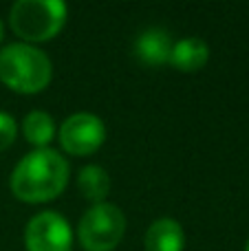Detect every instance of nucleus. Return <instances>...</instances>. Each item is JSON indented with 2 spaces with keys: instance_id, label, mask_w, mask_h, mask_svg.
<instances>
[{
  "instance_id": "nucleus-1",
  "label": "nucleus",
  "mask_w": 249,
  "mask_h": 251,
  "mask_svg": "<svg viewBox=\"0 0 249 251\" xmlns=\"http://www.w3.org/2000/svg\"><path fill=\"white\" fill-rule=\"evenodd\" d=\"M11 192L25 203H44L64 192L69 163L53 148H35L25 154L11 172Z\"/></svg>"
},
{
  "instance_id": "nucleus-2",
  "label": "nucleus",
  "mask_w": 249,
  "mask_h": 251,
  "mask_svg": "<svg viewBox=\"0 0 249 251\" xmlns=\"http://www.w3.org/2000/svg\"><path fill=\"white\" fill-rule=\"evenodd\" d=\"M53 66L42 49L13 42L0 51V79L16 93H40L49 86Z\"/></svg>"
},
{
  "instance_id": "nucleus-3",
  "label": "nucleus",
  "mask_w": 249,
  "mask_h": 251,
  "mask_svg": "<svg viewBox=\"0 0 249 251\" xmlns=\"http://www.w3.org/2000/svg\"><path fill=\"white\" fill-rule=\"evenodd\" d=\"M16 35L31 42H44L60 33L66 22V4L62 0H18L9 13Z\"/></svg>"
},
{
  "instance_id": "nucleus-4",
  "label": "nucleus",
  "mask_w": 249,
  "mask_h": 251,
  "mask_svg": "<svg viewBox=\"0 0 249 251\" xmlns=\"http://www.w3.org/2000/svg\"><path fill=\"white\" fill-rule=\"evenodd\" d=\"M126 234V216L113 203H97L84 212L77 238L86 251H113Z\"/></svg>"
},
{
  "instance_id": "nucleus-5",
  "label": "nucleus",
  "mask_w": 249,
  "mask_h": 251,
  "mask_svg": "<svg viewBox=\"0 0 249 251\" xmlns=\"http://www.w3.org/2000/svg\"><path fill=\"white\" fill-rule=\"evenodd\" d=\"M25 245L26 251H71L73 231L62 214L44 209L26 223Z\"/></svg>"
},
{
  "instance_id": "nucleus-6",
  "label": "nucleus",
  "mask_w": 249,
  "mask_h": 251,
  "mask_svg": "<svg viewBox=\"0 0 249 251\" xmlns=\"http://www.w3.org/2000/svg\"><path fill=\"white\" fill-rule=\"evenodd\" d=\"M106 139V126L93 113H73L60 126V143L69 154L86 156L100 150Z\"/></svg>"
},
{
  "instance_id": "nucleus-7",
  "label": "nucleus",
  "mask_w": 249,
  "mask_h": 251,
  "mask_svg": "<svg viewBox=\"0 0 249 251\" xmlns=\"http://www.w3.org/2000/svg\"><path fill=\"white\" fill-rule=\"evenodd\" d=\"M172 38L161 26H150L141 31L135 40V55L141 64L146 66H159L170 62L172 53Z\"/></svg>"
},
{
  "instance_id": "nucleus-8",
  "label": "nucleus",
  "mask_w": 249,
  "mask_h": 251,
  "mask_svg": "<svg viewBox=\"0 0 249 251\" xmlns=\"http://www.w3.org/2000/svg\"><path fill=\"white\" fill-rule=\"evenodd\" d=\"M207 60H210V47L203 38L190 35V38H183L172 44L170 64L183 73H194V71L203 69Z\"/></svg>"
},
{
  "instance_id": "nucleus-9",
  "label": "nucleus",
  "mask_w": 249,
  "mask_h": 251,
  "mask_svg": "<svg viewBox=\"0 0 249 251\" xmlns=\"http://www.w3.org/2000/svg\"><path fill=\"white\" fill-rule=\"evenodd\" d=\"M146 251H183V227L174 218H157L146 231Z\"/></svg>"
},
{
  "instance_id": "nucleus-10",
  "label": "nucleus",
  "mask_w": 249,
  "mask_h": 251,
  "mask_svg": "<svg viewBox=\"0 0 249 251\" xmlns=\"http://www.w3.org/2000/svg\"><path fill=\"white\" fill-rule=\"evenodd\" d=\"M77 187L84 199L93 203H104L110 192V176L101 165H84L77 174Z\"/></svg>"
},
{
  "instance_id": "nucleus-11",
  "label": "nucleus",
  "mask_w": 249,
  "mask_h": 251,
  "mask_svg": "<svg viewBox=\"0 0 249 251\" xmlns=\"http://www.w3.org/2000/svg\"><path fill=\"white\" fill-rule=\"evenodd\" d=\"M25 139L35 148H49V141L55 134V122L44 110H31L22 122Z\"/></svg>"
},
{
  "instance_id": "nucleus-12",
  "label": "nucleus",
  "mask_w": 249,
  "mask_h": 251,
  "mask_svg": "<svg viewBox=\"0 0 249 251\" xmlns=\"http://www.w3.org/2000/svg\"><path fill=\"white\" fill-rule=\"evenodd\" d=\"M18 134V124L9 113L0 110V150H7Z\"/></svg>"
},
{
  "instance_id": "nucleus-13",
  "label": "nucleus",
  "mask_w": 249,
  "mask_h": 251,
  "mask_svg": "<svg viewBox=\"0 0 249 251\" xmlns=\"http://www.w3.org/2000/svg\"><path fill=\"white\" fill-rule=\"evenodd\" d=\"M2 38H4V25H2V20H0V42H2Z\"/></svg>"
},
{
  "instance_id": "nucleus-14",
  "label": "nucleus",
  "mask_w": 249,
  "mask_h": 251,
  "mask_svg": "<svg viewBox=\"0 0 249 251\" xmlns=\"http://www.w3.org/2000/svg\"><path fill=\"white\" fill-rule=\"evenodd\" d=\"M245 251H249V240H247V247H245Z\"/></svg>"
}]
</instances>
